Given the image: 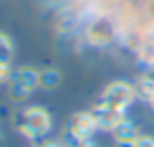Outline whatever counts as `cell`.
<instances>
[{
	"instance_id": "cell-1",
	"label": "cell",
	"mask_w": 154,
	"mask_h": 147,
	"mask_svg": "<svg viewBox=\"0 0 154 147\" xmlns=\"http://www.w3.org/2000/svg\"><path fill=\"white\" fill-rule=\"evenodd\" d=\"M14 127L17 132L25 136L27 139H38L45 136L51 127V117L47 109L40 106H30L20 109L14 114Z\"/></svg>"
},
{
	"instance_id": "cell-2",
	"label": "cell",
	"mask_w": 154,
	"mask_h": 147,
	"mask_svg": "<svg viewBox=\"0 0 154 147\" xmlns=\"http://www.w3.org/2000/svg\"><path fill=\"white\" fill-rule=\"evenodd\" d=\"M136 98V91H134V86L124 83V81H113L109 83L106 88L103 89L100 96L101 103L111 104V106L121 107V109H126L131 103Z\"/></svg>"
},
{
	"instance_id": "cell-3",
	"label": "cell",
	"mask_w": 154,
	"mask_h": 147,
	"mask_svg": "<svg viewBox=\"0 0 154 147\" xmlns=\"http://www.w3.org/2000/svg\"><path fill=\"white\" fill-rule=\"evenodd\" d=\"M90 112L93 114L94 122H96L98 129L101 130H113L124 119V109L101 103V101H98V104L91 107Z\"/></svg>"
},
{
	"instance_id": "cell-4",
	"label": "cell",
	"mask_w": 154,
	"mask_h": 147,
	"mask_svg": "<svg viewBox=\"0 0 154 147\" xmlns=\"http://www.w3.org/2000/svg\"><path fill=\"white\" fill-rule=\"evenodd\" d=\"M68 126L71 127L75 134L80 137L81 140L91 139V136L94 134V130L98 129L96 122H94V117L90 111H80V112H75L70 117V122Z\"/></svg>"
},
{
	"instance_id": "cell-5",
	"label": "cell",
	"mask_w": 154,
	"mask_h": 147,
	"mask_svg": "<svg viewBox=\"0 0 154 147\" xmlns=\"http://www.w3.org/2000/svg\"><path fill=\"white\" fill-rule=\"evenodd\" d=\"M111 33H113L111 25L104 20H98L88 30V40L93 45H104L111 40Z\"/></svg>"
},
{
	"instance_id": "cell-6",
	"label": "cell",
	"mask_w": 154,
	"mask_h": 147,
	"mask_svg": "<svg viewBox=\"0 0 154 147\" xmlns=\"http://www.w3.org/2000/svg\"><path fill=\"white\" fill-rule=\"evenodd\" d=\"M111 134H113L116 142H136L137 137H139L137 127L134 126L131 121H126V119L121 121V122L111 130Z\"/></svg>"
},
{
	"instance_id": "cell-7",
	"label": "cell",
	"mask_w": 154,
	"mask_h": 147,
	"mask_svg": "<svg viewBox=\"0 0 154 147\" xmlns=\"http://www.w3.org/2000/svg\"><path fill=\"white\" fill-rule=\"evenodd\" d=\"M12 78H15L18 83H22L30 91H33L37 86H40V73L33 68H28V66L20 68V70L12 73Z\"/></svg>"
},
{
	"instance_id": "cell-8",
	"label": "cell",
	"mask_w": 154,
	"mask_h": 147,
	"mask_svg": "<svg viewBox=\"0 0 154 147\" xmlns=\"http://www.w3.org/2000/svg\"><path fill=\"white\" fill-rule=\"evenodd\" d=\"M32 91L28 89V88H25L22 83H18L15 78L10 76V80H8L7 83V94L8 98H10L12 101H15V103H22V101H25L28 96H30Z\"/></svg>"
},
{
	"instance_id": "cell-9",
	"label": "cell",
	"mask_w": 154,
	"mask_h": 147,
	"mask_svg": "<svg viewBox=\"0 0 154 147\" xmlns=\"http://www.w3.org/2000/svg\"><path fill=\"white\" fill-rule=\"evenodd\" d=\"M134 91H136V96L141 101L147 103L154 94V80L152 78H141L134 86Z\"/></svg>"
},
{
	"instance_id": "cell-10",
	"label": "cell",
	"mask_w": 154,
	"mask_h": 147,
	"mask_svg": "<svg viewBox=\"0 0 154 147\" xmlns=\"http://www.w3.org/2000/svg\"><path fill=\"white\" fill-rule=\"evenodd\" d=\"M61 81V74L57 70H43L40 71V86L43 89H55Z\"/></svg>"
},
{
	"instance_id": "cell-11",
	"label": "cell",
	"mask_w": 154,
	"mask_h": 147,
	"mask_svg": "<svg viewBox=\"0 0 154 147\" xmlns=\"http://www.w3.org/2000/svg\"><path fill=\"white\" fill-rule=\"evenodd\" d=\"M12 55H14V46H12L10 38L0 32V61L2 63H10Z\"/></svg>"
},
{
	"instance_id": "cell-12",
	"label": "cell",
	"mask_w": 154,
	"mask_h": 147,
	"mask_svg": "<svg viewBox=\"0 0 154 147\" xmlns=\"http://www.w3.org/2000/svg\"><path fill=\"white\" fill-rule=\"evenodd\" d=\"M80 144H81V139L73 132V130H71V127L66 124L65 129L61 130V146H65V147H78Z\"/></svg>"
},
{
	"instance_id": "cell-13",
	"label": "cell",
	"mask_w": 154,
	"mask_h": 147,
	"mask_svg": "<svg viewBox=\"0 0 154 147\" xmlns=\"http://www.w3.org/2000/svg\"><path fill=\"white\" fill-rule=\"evenodd\" d=\"M10 76H12V71H10L8 63H2L0 61V84H7Z\"/></svg>"
},
{
	"instance_id": "cell-14",
	"label": "cell",
	"mask_w": 154,
	"mask_h": 147,
	"mask_svg": "<svg viewBox=\"0 0 154 147\" xmlns=\"http://www.w3.org/2000/svg\"><path fill=\"white\" fill-rule=\"evenodd\" d=\"M134 147H154V139L149 136H139L134 142Z\"/></svg>"
},
{
	"instance_id": "cell-15",
	"label": "cell",
	"mask_w": 154,
	"mask_h": 147,
	"mask_svg": "<svg viewBox=\"0 0 154 147\" xmlns=\"http://www.w3.org/2000/svg\"><path fill=\"white\" fill-rule=\"evenodd\" d=\"M38 147H61V144L55 142V140H45V142H42Z\"/></svg>"
},
{
	"instance_id": "cell-16",
	"label": "cell",
	"mask_w": 154,
	"mask_h": 147,
	"mask_svg": "<svg viewBox=\"0 0 154 147\" xmlns=\"http://www.w3.org/2000/svg\"><path fill=\"white\" fill-rule=\"evenodd\" d=\"M78 147H96V144H94L91 139H86V140H81V144Z\"/></svg>"
},
{
	"instance_id": "cell-17",
	"label": "cell",
	"mask_w": 154,
	"mask_h": 147,
	"mask_svg": "<svg viewBox=\"0 0 154 147\" xmlns=\"http://www.w3.org/2000/svg\"><path fill=\"white\" fill-rule=\"evenodd\" d=\"M114 147H134V142H116Z\"/></svg>"
},
{
	"instance_id": "cell-18",
	"label": "cell",
	"mask_w": 154,
	"mask_h": 147,
	"mask_svg": "<svg viewBox=\"0 0 154 147\" xmlns=\"http://www.w3.org/2000/svg\"><path fill=\"white\" fill-rule=\"evenodd\" d=\"M147 104H149V107H151V109L154 111V94H152V98H151V99L147 101Z\"/></svg>"
}]
</instances>
